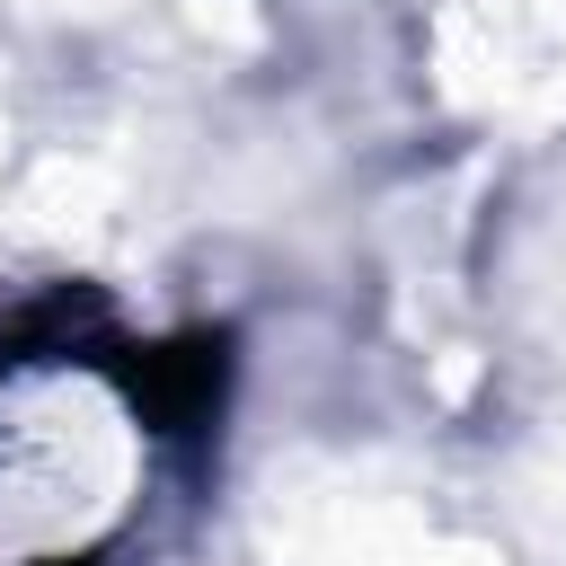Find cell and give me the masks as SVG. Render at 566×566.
Wrapping results in <instances>:
<instances>
[{"mask_svg": "<svg viewBox=\"0 0 566 566\" xmlns=\"http://www.w3.org/2000/svg\"><path fill=\"white\" fill-rule=\"evenodd\" d=\"M115 424L124 416L62 371L9 380V424H0V557L9 566H53L115 531L124 478H133Z\"/></svg>", "mask_w": 566, "mask_h": 566, "instance_id": "6da1fadb", "label": "cell"}]
</instances>
